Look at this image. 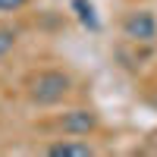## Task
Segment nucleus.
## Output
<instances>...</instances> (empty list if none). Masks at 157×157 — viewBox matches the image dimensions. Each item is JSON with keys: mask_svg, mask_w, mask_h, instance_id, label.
<instances>
[{"mask_svg": "<svg viewBox=\"0 0 157 157\" xmlns=\"http://www.w3.org/2000/svg\"><path fill=\"white\" fill-rule=\"evenodd\" d=\"M123 35L129 41H138V44H151L157 38V19L151 10H132L123 22Z\"/></svg>", "mask_w": 157, "mask_h": 157, "instance_id": "2", "label": "nucleus"}, {"mask_svg": "<svg viewBox=\"0 0 157 157\" xmlns=\"http://www.w3.org/2000/svg\"><path fill=\"white\" fill-rule=\"evenodd\" d=\"M72 6L78 10V19H82L85 25H91V29H98V19H94V6H91V3H85V0H75Z\"/></svg>", "mask_w": 157, "mask_h": 157, "instance_id": "5", "label": "nucleus"}, {"mask_svg": "<svg viewBox=\"0 0 157 157\" xmlns=\"http://www.w3.org/2000/svg\"><path fill=\"white\" fill-rule=\"evenodd\" d=\"M16 47V32L13 29H0V57H6Z\"/></svg>", "mask_w": 157, "mask_h": 157, "instance_id": "6", "label": "nucleus"}, {"mask_svg": "<svg viewBox=\"0 0 157 157\" xmlns=\"http://www.w3.org/2000/svg\"><path fill=\"white\" fill-rule=\"evenodd\" d=\"M98 126V116L91 113V110H69V113H63L60 116V129L66 135H88L91 129Z\"/></svg>", "mask_w": 157, "mask_h": 157, "instance_id": "3", "label": "nucleus"}, {"mask_svg": "<svg viewBox=\"0 0 157 157\" xmlns=\"http://www.w3.org/2000/svg\"><path fill=\"white\" fill-rule=\"evenodd\" d=\"M69 75L66 72H60V69H44V72H38L32 82H29V98L35 104H41V107H50V104H60L63 98L69 94Z\"/></svg>", "mask_w": 157, "mask_h": 157, "instance_id": "1", "label": "nucleus"}, {"mask_svg": "<svg viewBox=\"0 0 157 157\" xmlns=\"http://www.w3.org/2000/svg\"><path fill=\"white\" fill-rule=\"evenodd\" d=\"M25 0H0V13H13V10H22Z\"/></svg>", "mask_w": 157, "mask_h": 157, "instance_id": "7", "label": "nucleus"}, {"mask_svg": "<svg viewBox=\"0 0 157 157\" xmlns=\"http://www.w3.org/2000/svg\"><path fill=\"white\" fill-rule=\"evenodd\" d=\"M50 157H91L94 148L88 145V141H78V138H66V141H54V145L47 148Z\"/></svg>", "mask_w": 157, "mask_h": 157, "instance_id": "4", "label": "nucleus"}]
</instances>
